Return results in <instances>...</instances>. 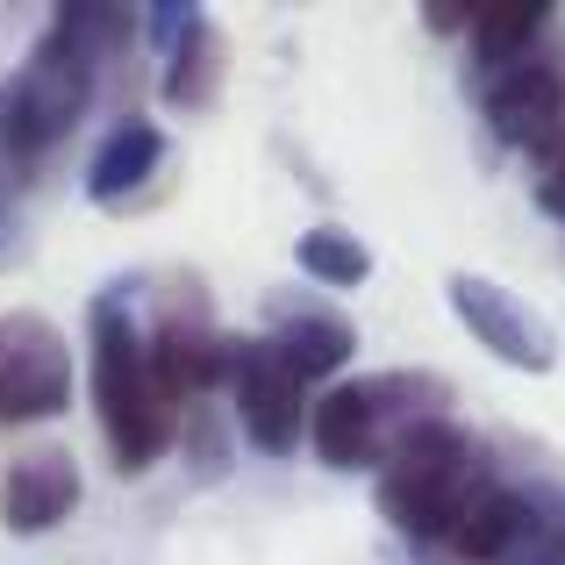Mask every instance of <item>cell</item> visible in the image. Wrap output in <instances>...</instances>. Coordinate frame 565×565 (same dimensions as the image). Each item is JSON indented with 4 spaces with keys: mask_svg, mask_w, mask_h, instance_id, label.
<instances>
[{
    "mask_svg": "<svg viewBox=\"0 0 565 565\" xmlns=\"http://www.w3.org/2000/svg\"><path fill=\"white\" fill-rule=\"evenodd\" d=\"M294 258H301V273L322 279V287H359V279L373 273V250H365L351 230H308Z\"/></svg>",
    "mask_w": 565,
    "mask_h": 565,
    "instance_id": "9a60e30c",
    "label": "cell"
},
{
    "mask_svg": "<svg viewBox=\"0 0 565 565\" xmlns=\"http://www.w3.org/2000/svg\"><path fill=\"white\" fill-rule=\"evenodd\" d=\"M158 158H166V137H158L151 122H122L94 151V166H86V193H94V201H115V193H129V186L151 180Z\"/></svg>",
    "mask_w": 565,
    "mask_h": 565,
    "instance_id": "4fadbf2b",
    "label": "cell"
},
{
    "mask_svg": "<svg viewBox=\"0 0 565 565\" xmlns=\"http://www.w3.org/2000/svg\"><path fill=\"white\" fill-rule=\"evenodd\" d=\"M537 207L565 222V143H558L552 158H544V172H537Z\"/></svg>",
    "mask_w": 565,
    "mask_h": 565,
    "instance_id": "e0dca14e",
    "label": "cell"
},
{
    "mask_svg": "<svg viewBox=\"0 0 565 565\" xmlns=\"http://www.w3.org/2000/svg\"><path fill=\"white\" fill-rule=\"evenodd\" d=\"M480 451H472L466 429L451 423H408L386 451L380 472V509L394 515V530L408 537H451V523L466 515V501L480 494Z\"/></svg>",
    "mask_w": 565,
    "mask_h": 565,
    "instance_id": "6da1fadb",
    "label": "cell"
},
{
    "mask_svg": "<svg viewBox=\"0 0 565 565\" xmlns=\"http://www.w3.org/2000/svg\"><path fill=\"white\" fill-rule=\"evenodd\" d=\"M86 94H94V65L72 51H57V43H43L36 65L22 72V79L8 86V100H0V137L14 143V151H43V143H57L72 122H79Z\"/></svg>",
    "mask_w": 565,
    "mask_h": 565,
    "instance_id": "277c9868",
    "label": "cell"
},
{
    "mask_svg": "<svg viewBox=\"0 0 565 565\" xmlns=\"http://www.w3.org/2000/svg\"><path fill=\"white\" fill-rule=\"evenodd\" d=\"M72 501H79V466H72V451H57V444H36V451H22L0 472V523H8L14 537L57 530L72 515Z\"/></svg>",
    "mask_w": 565,
    "mask_h": 565,
    "instance_id": "ba28073f",
    "label": "cell"
},
{
    "mask_svg": "<svg viewBox=\"0 0 565 565\" xmlns=\"http://www.w3.org/2000/svg\"><path fill=\"white\" fill-rule=\"evenodd\" d=\"M230 386H236V423L258 451H294V437L308 429V401L301 380L287 373V359L273 351V337H250V344H230Z\"/></svg>",
    "mask_w": 565,
    "mask_h": 565,
    "instance_id": "5b68a950",
    "label": "cell"
},
{
    "mask_svg": "<svg viewBox=\"0 0 565 565\" xmlns=\"http://www.w3.org/2000/svg\"><path fill=\"white\" fill-rule=\"evenodd\" d=\"M515 565H565V537H537V544H530V552L515 558Z\"/></svg>",
    "mask_w": 565,
    "mask_h": 565,
    "instance_id": "ac0fdd59",
    "label": "cell"
},
{
    "mask_svg": "<svg viewBox=\"0 0 565 565\" xmlns=\"http://www.w3.org/2000/svg\"><path fill=\"white\" fill-rule=\"evenodd\" d=\"M72 394V351L36 308L0 316V423H43Z\"/></svg>",
    "mask_w": 565,
    "mask_h": 565,
    "instance_id": "3957f363",
    "label": "cell"
},
{
    "mask_svg": "<svg viewBox=\"0 0 565 565\" xmlns=\"http://www.w3.org/2000/svg\"><path fill=\"white\" fill-rule=\"evenodd\" d=\"M487 122H494L501 143L552 158L565 143V65L530 51L523 65L494 72V86H487Z\"/></svg>",
    "mask_w": 565,
    "mask_h": 565,
    "instance_id": "52a82bcc",
    "label": "cell"
},
{
    "mask_svg": "<svg viewBox=\"0 0 565 565\" xmlns=\"http://www.w3.org/2000/svg\"><path fill=\"white\" fill-rule=\"evenodd\" d=\"M308 429H316V451L330 458V466H373L380 444H386V423H380V394L373 380H351V386H330V394L316 401V415H308Z\"/></svg>",
    "mask_w": 565,
    "mask_h": 565,
    "instance_id": "30bf717a",
    "label": "cell"
},
{
    "mask_svg": "<svg viewBox=\"0 0 565 565\" xmlns=\"http://www.w3.org/2000/svg\"><path fill=\"white\" fill-rule=\"evenodd\" d=\"M444 544H451L466 565H515L530 544H537V515H530V501L509 494V487H480Z\"/></svg>",
    "mask_w": 565,
    "mask_h": 565,
    "instance_id": "9c48e42d",
    "label": "cell"
},
{
    "mask_svg": "<svg viewBox=\"0 0 565 565\" xmlns=\"http://www.w3.org/2000/svg\"><path fill=\"white\" fill-rule=\"evenodd\" d=\"M94 401H100V429H108L122 472H143L166 451L172 408L158 401L151 365H143V337L122 316V301H94Z\"/></svg>",
    "mask_w": 565,
    "mask_h": 565,
    "instance_id": "7a4b0ae2",
    "label": "cell"
},
{
    "mask_svg": "<svg viewBox=\"0 0 565 565\" xmlns=\"http://www.w3.org/2000/svg\"><path fill=\"white\" fill-rule=\"evenodd\" d=\"M351 322H337V316H287L279 322V337H273V351L287 359V373L294 380H330V373H344L351 365Z\"/></svg>",
    "mask_w": 565,
    "mask_h": 565,
    "instance_id": "7c38bea8",
    "label": "cell"
},
{
    "mask_svg": "<svg viewBox=\"0 0 565 565\" xmlns=\"http://www.w3.org/2000/svg\"><path fill=\"white\" fill-rule=\"evenodd\" d=\"M552 29V8H487L472 14V51H480L487 72H509L530 57V43Z\"/></svg>",
    "mask_w": 565,
    "mask_h": 565,
    "instance_id": "5bb4252c",
    "label": "cell"
},
{
    "mask_svg": "<svg viewBox=\"0 0 565 565\" xmlns=\"http://www.w3.org/2000/svg\"><path fill=\"white\" fill-rule=\"evenodd\" d=\"M451 308H458V322H466V330L480 337L501 365H515V373H552V365H558L552 322H544L530 301H515L509 287H494V279L458 273L451 279Z\"/></svg>",
    "mask_w": 565,
    "mask_h": 565,
    "instance_id": "8992f818",
    "label": "cell"
},
{
    "mask_svg": "<svg viewBox=\"0 0 565 565\" xmlns=\"http://www.w3.org/2000/svg\"><path fill=\"white\" fill-rule=\"evenodd\" d=\"M143 365H151L158 401H186V394H201V386H215V373L230 365V344H222L215 330H201V322L172 316L166 330L143 344Z\"/></svg>",
    "mask_w": 565,
    "mask_h": 565,
    "instance_id": "8fae6325",
    "label": "cell"
},
{
    "mask_svg": "<svg viewBox=\"0 0 565 565\" xmlns=\"http://www.w3.org/2000/svg\"><path fill=\"white\" fill-rule=\"evenodd\" d=\"M215 29H193L186 36V51L172 57V72H166V100H180V108H193V100H207V86H215Z\"/></svg>",
    "mask_w": 565,
    "mask_h": 565,
    "instance_id": "2e32d148",
    "label": "cell"
}]
</instances>
